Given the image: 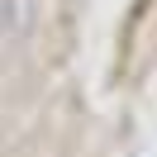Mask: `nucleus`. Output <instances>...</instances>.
<instances>
[{
	"instance_id": "nucleus-1",
	"label": "nucleus",
	"mask_w": 157,
	"mask_h": 157,
	"mask_svg": "<svg viewBox=\"0 0 157 157\" xmlns=\"http://www.w3.org/2000/svg\"><path fill=\"white\" fill-rule=\"evenodd\" d=\"M14 19H19V5H14V0H0V38L14 29Z\"/></svg>"
}]
</instances>
